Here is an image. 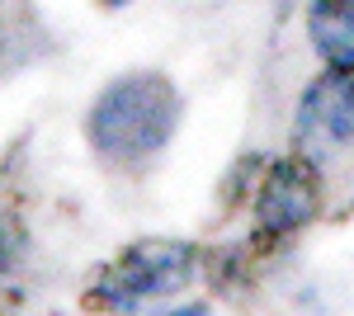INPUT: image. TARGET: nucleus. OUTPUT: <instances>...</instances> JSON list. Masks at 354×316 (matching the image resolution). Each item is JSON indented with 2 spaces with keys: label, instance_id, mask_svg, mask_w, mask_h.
Segmentation results:
<instances>
[{
  "label": "nucleus",
  "instance_id": "obj_1",
  "mask_svg": "<svg viewBox=\"0 0 354 316\" xmlns=\"http://www.w3.org/2000/svg\"><path fill=\"white\" fill-rule=\"evenodd\" d=\"M175 118H180L175 85L156 71H133V76H118L113 85H104L85 128H90V147L104 160L142 165L170 142Z\"/></svg>",
  "mask_w": 354,
  "mask_h": 316
},
{
  "label": "nucleus",
  "instance_id": "obj_2",
  "mask_svg": "<svg viewBox=\"0 0 354 316\" xmlns=\"http://www.w3.org/2000/svg\"><path fill=\"white\" fill-rule=\"evenodd\" d=\"M194 269H198V250L189 241H165V236L137 241L100 274L95 302H104V307H142L151 297H170L185 284H194Z\"/></svg>",
  "mask_w": 354,
  "mask_h": 316
},
{
  "label": "nucleus",
  "instance_id": "obj_8",
  "mask_svg": "<svg viewBox=\"0 0 354 316\" xmlns=\"http://www.w3.org/2000/svg\"><path fill=\"white\" fill-rule=\"evenodd\" d=\"M345 71H350V76H354V66H345Z\"/></svg>",
  "mask_w": 354,
  "mask_h": 316
},
{
  "label": "nucleus",
  "instance_id": "obj_5",
  "mask_svg": "<svg viewBox=\"0 0 354 316\" xmlns=\"http://www.w3.org/2000/svg\"><path fill=\"white\" fill-rule=\"evenodd\" d=\"M307 28L330 66H354V0H312Z\"/></svg>",
  "mask_w": 354,
  "mask_h": 316
},
{
  "label": "nucleus",
  "instance_id": "obj_6",
  "mask_svg": "<svg viewBox=\"0 0 354 316\" xmlns=\"http://www.w3.org/2000/svg\"><path fill=\"white\" fill-rule=\"evenodd\" d=\"M19 250H24V232H19V222L0 212V274L19 260Z\"/></svg>",
  "mask_w": 354,
  "mask_h": 316
},
{
  "label": "nucleus",
  "instance_id": "obj_3",
  "mask_svg": "<svg viewBox=\"0 0 354 316\" xmlns=\"http://www.w3.org/2000/svg\"><path fill=\"white\" fill-rule=\"evenodd\" d=\"M322 180L307 156H283L270 165L265 189H260V236H293L317 217Z\"/></svg>",
  "mask_w": 354,
  "mask_h": 316
},
{
  "label": "nucleus",
  "instance_id": "obj_4",
  "mask_svg": "<svg viewBox=\"0 0 354 316\" xmlns=\"http://www.w3.org/2000/svg\"><path fill=\"white\" fill-rule=\"evenodd\" d=\"M354 137V76L345 66H330L322 80L307 85L298 104V142L302 147H345Z\"/></svg>",
  "mask_w": 354,
  "mask_h": 316
},
{
  "label": "nucleus",
  "instance_id": "obj_7",
  "mask_svg": "<svg viewBox=\"0 0 354 316\" xmlns=\"http://www.w3.org/2000/svg\"><path fill=\"white\" fill-rule=\"evenodd\" d=\"M104 5H123V0H104Z\"/></svg>",
  "mask_w": 354,
  "mask_h": 316
}]
</instances>
